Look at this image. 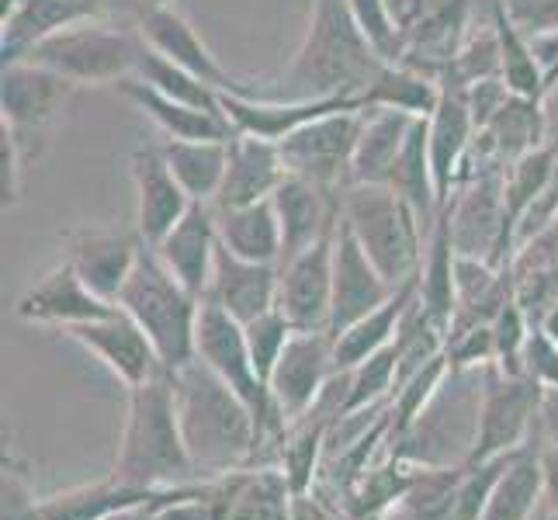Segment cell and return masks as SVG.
<instances>
[{"label": "cell", "mask_w": 558, "mask_h": 520, "mask_svg": "<svg viewBox=\"0 0 558 520\" xmlns=\"http://www.w3.org/2000/svg\"><path fill=\"white\" fill-rule=\"evenodd\" d=\"M389 63L361 32L348 0H313L310 25L292 63L271 84L275 98H361ZM361 105V101H357Z\"/></svg>", "instance_id": "obj_1"}, {"label": "cell", "mask_w": 558, "mask_h": 520, "mask_svg": "<svg viewBox=\"0 0 558 520\" xmlns=\"http://www.w3.org/2000/svg\"><path fill=\"white\" fill-rule=\"evenodd\" d=\"M170 375H174L184 445L202 483L254 465L260 427L246 399L236 389H229L198 358Z\"/></svg>", "instance_id": "obj_2"}, {"label": "cell", "mask_w": 558, "mask_h": 520, "mask_svg": "<svg viewBox=\"0 0 558 520\" xmlns=\"http://www.w3.org/2000/svg\"><path fill=\"white\" fill-rule=\"evenodd\" d=\"M111 475L153 493L202 483L184 445L174 375L170 372H160L136 389H125V423Z\"/></svg>", "instance_id": "obj_3"}, {"label": "cell", "mask_w": 558, "mask_h": 520, "mask_svg": "<svg viewBox=\"0 0 558 520\" xmlns=\"http://www.w3.org/2000/svg\"><path fill=\"white\" fill-rule=\"evenodd\" d=\"M483 385H486V368H469V372L451 368L445 385L430 399V407L402 434L389 437L385 455L410 461L416 469L465 465L475 448Z\"/></svg>", "instance_id": "obj_4"}, {"label": "cell", "mask_w": 558, "mask_h": 520, "mask_svg": "<svg viewBox=\"0 0 558 520\" xmlns=\"http://www.w3.org/2000/svg\"><path fill=\"white\" fill-rule=\"evenodd\" d=\"M340 219L385 281L396 288L416 281L427 229L399 191L389 184H351L340 195Z\"/></svg>", "instance_id": "obj_5"}, {"label": "cell", "mask_w": 558, "mask_h": 520, "mask_svg": "<svg viewBox=\"0 0 558 520\" xmlns=\"http://www.w3.org/2000/svg\"><path fill=\"white\" fill-rule=\"evenodd\" d=\"M202 302L205 299L187 292V288L167 271L160 257L153 254V246L143 250L136 271L125 281L122 295L114 299V305L146 330L167 372H178L184 364L195 361Z\"/></svg>", "instance_id": "obj_6"}, {"label": "cell", "mask_w": 558, "mask_h": 520, "mask_svg": "<svg viewBox=\"0 0 558 520\" xmlns=\"http://www.w3.org/2000/svg\"><path fill=\"white\" fill-rule=\"evenodd\" d=\"M143 56L140 28H125L108 17H90L52 32L25 52V63L46 66L76 87H119L136 76ZM22 63V60H17Z\"/></svg>", "instance_id": "obj_7"}, {"label": "cell", "mask_w": 558, "mask_h": 520, "mask_svg": "<svg viewBox=\"0 0 558 520\" xmlns=\"http://www.w3.org/2000/svg\"><path fill=\"white\" fill-rule=\"evenodd\" d=\"M76 84L35 63H4L0 73V129L14 140L25 164H38L52 146Z\"/></svg>", "instance_id": "obj_8"}, {"label": "cell", "mask_w": 558, "mask_h": 520, "mask_svg": "<svg viewBox=\"0 0 558 520\" xmlns=\"http://www.w3.org/2000/svg\"><path fill=\"white\" fill-rule=\"evenodd\" d=\"M445 211L451 222L454 250L461 257H478V261H493L499 267H510L517 254V240H513V222L507 208L504 170L499 167L475 170L451 195Z\"/></svg>", "instance_id": "obj_9"}, {"label": "cell", "mask_w": 558, "mask_h": 520, "mask_svg": "<svg viewBox=\"0 0 558 520\" xmlns=\"http://www.w3.org/2000/svg\"><path fill=\"white\" fill-rule=\"evenodd\" d=\"M537 407H542V385L527 375H504L496 364H489L469 461L504 458L537 445Z\"/></svg>", "instance_id": "obj_10"}, {"label": "cell", "mask_w": 558, "mask_h": 520, "mask_svg": "<svg viewBox=\"0 0 558 520\" xmlns=\"http://www.w3.org/2000/svg\"><path fill=\"white\" fill-rule=\"evenodd\" d=\"M357 132H361L357 108L323 114V119L302 125L299 132L278 143L284 170L292 178L313 181L316 188L330 191V195H343L351 188Z\"/></svg>", "instance_id": "obj_11"}, {"label": "cell", "mask_w": 558, "mask_h": 520, "mask_svg": "<svg viewBox=\"0 0 558 520\" xmlns=\"http://www.w3.org/2000/svg\"><path fill=\"white\" fill-rule=\"evenodd\" d=\"M333 358V334L330 330H295L281 351L275 372L267 375V392H271L275 410L288 427L310 416L319 399L330 389L337 375Z\"/></svg>", "instance_id": "obj_12"}, {"label": "cell", "mask_w": 558, "mask_h": 520, "mask_svg": "<svg viewBox=\"0 0 558 520\" xmlns=\"http://www.w3.org/2000/svg\"><path fill=\"white\" fill-rule=\"evenodd\" d=\"M63 334L76 347H84V351L98 364H105V368L119 378L125 389H136V385L167 372L160 354H157V347H153V340L146 337V330L129 313H122L119 305L98 319L70 326V330H63Z\"/></svg>", "instance_id": "obj_13"}, {"label": "cell", "mask_w": 558, "mask_h": 520, "mask_svg": "<svg viewBox=\"0 0 558 520\" xmlns=\"http://www.w3.org/2000/svg\"><path fill=\"white\" fill-rule=\"evenodd\" d=\"M340 226V222H337ZM333 243L337 229L305 246L302 254L281 261L278 310L295 330H330L333 316Z\"/></svg>", "instance_id": "obj_14"}, {"label": "cell", "mask_w": 558, "mask_h": 520, "mask_svg": "<svg viewBox=\"0 0 558 520\" xmlns=\"http://www.w3.org/2000/svg\"><path fill=\"white\" fill-rule=\"evenodd\" d=\"M146 250L140 229H108V226H76L66 233V261L87 281L90 292L114 305L125 281L136 271Z\"/></svg>", "instance_id": "obj_15"}, {"label": "cell", "mask_w": 558, "mask_h": 520, "mask_svg": "<svg viewBox=\"0 0 558 520\" xmlns=\"http://www.w3.org/2000/svg\"><path fill=\"white\" fill-rule=\"evenodd\" d=\"M129 181L136 191V229L146 246H157L195 205L174 178L160 143H140L129 157Z\"/></svg>", "instance_id": "obj_16"}, {"label": "cell", "mask_w": 558, "mask_h": 520, "mask_svg": "<svg viewBox=\"0 0 558 520\" xmlns=\"http://www.w3.org/2000/svg\"><path fill=\"white\" fill-rule=\"evenodd\" d=\"M136 28H140L143 43L153 52H160V56H167L170 63H178L187 73L202 76L208 87H216L222 94H254L257 90V87L236 81V76L219 63V56L208 49V43L198 35V28L191 25L174 4L146 8L143 17L136 22Z\"/></svg>", "instance_id": "obj_17"}, {"label": "cell", "mask_w": 558, "mask_h": 520, "mask_svg": "<svg viewBox=\"0 0 558 520\" xmlns=\"http://www.w3.org/2000/svg\"><path fill=\"white\" fill-rule=\"evenodd\" d=\"M343 108H357V98H275V94H222V111L233 132L243 136H257V140H271L281 143L302 125H310L330 111Z\"/></svg>", "instance_id": "obj_18"}, {"label": "cell", "mask_w": 558, "mask_h": 520, "mask_svg": "<svg viewBox=\"0 0 558 520\" xmlns=\"http://www.w3.org/2000/svg\"><path fill=\"white\" fill-rule=\"evenodd\" d=\"M114 305L105 302L98 292H90L87 281L76 275V267L63 257L56 267L28 285L22 299L14 302V316L32 326H56V330H70L76 323L98 319L111 313Z\"/></svg>", "instance_id": "obj_19"}, {"label": "cell", "mask_w": 558, "mask_h": 520, "mask_svg": "<svg viewBox=\"0 0 558 520\" xmlns=\"http://www.w3.org/2000/svg\"><path fill=\"white\" fill-rule=\"evenodd\" d=\"M430 129V160H434V178H437V195L440 205H448L451 195L465 181L469 157L475 146V119L469 105V87L454 81H440V101L427 114Z\"/></svg>", "instance_id": "obj_20"}, {"label": "cell", "mask_w": 558, "mask_h": 520, "mask_svg": "<svg viewBox=\"0 0 558 520\" xmlns=\"http://www.w3.org/2000/svg\"><path fill=\"white\" fill-rule=\"evenodd\" d=\"M399 292L396 285L385 281V275L364 254L361 243L348 226H337V243H333V316H330V334H340L343 326L357 323L361 316L375 313Z\"/></svg>", "instance_id": "obj_21"}, {"label": "cell", "mask_w": 558, "mask_h": 520, "mask_svg": "<svg viewBox=\"0 0 558 520\" xmlns=\"http://www.w3.org/2000/svg\"><path fill=\"white\" fill-rule=\"evenodd\" d=\"M153 254L160 257V264L187 288V292L205 299L211 275H216V257H219L216 208L195 202L184 211V219L153 246Z\"/></svg>", "instance_id": "obj_22"}, {"label": "cell", "mask_w": 558, "mask_h": 520, "mask_svg": "<svg viewBox=\"0 0 558 520\" xmlns=\"http://www.w3.org/2000/svg\"><path fill=\"white\" fill-rule=\"evenodd\" d=\"M216 520H292V486L278 465L240 469L208 479Z\"/></svg>", "instance_id": "obj_23"}, {"label": "cell", "mask_w": 558, "mask_h": 520, "mask_svg": "<svg viewBox=\"0 0 558 520\" xmlns=\"http://www.w3.org/2000/svg\"><path fill=\"white\" fill-rule=\"evenodd\" d=\"M278 281H281V264H257L243 261L219 243L216 257V275L208 285V302H216L233 319L250 323L264 313L278 310Z\"/></svg>", "instance_id": "obj_24"}, {"label": "cell", "mask_w": 558, "mask_h": 520, "mask_svg": "<svg viewBox=\"0 0 558 520\" xmlns=\"http://www.w3.org/2000/svg\"><path fill=\"white\" fill-rule=\"evenodd\" d=\"M288 178L281 149L271 140H257V136H243L236 132L229 140V164H226V178L211 208H240V205H254L275 198V191Z\"/></svg>", "instance_id": "obj_25"}, {"label": "cell", "mask_w": 558, "mask_h": 520, "mask_svg": "<svg viewBox=\"0 0 558 520\" xmlns=\"http://www.w3.org/2000/svg\"><path fill=\"white\" fill-rule=\"evenodd\" d=\"M278 222H281V240H284V254L281 261L302 254L305 246H313L326 233H333L340 222V195L316 188L313 181L302 178H288L271 198Z\"/></svg>", "instance_id": "obj_26"}, {"label": "cell", "mask_w": 558, "mask_h": 520, "mask_svg": "<svg viewBox=\"0 0 558 520\" xmlns=\"http://www.w3.org/2000/svg\"><path fill=\"white\" fill-rule=\"evenodd\" d=\"M413 125L416 114L392 111V108H361L351 184H389Z\"/></svg>", "instance_id": "obj_27"}, {"label": "cell", "mask_w": 558, "mask_h": 520, "mask_svg": "<svg viewBox=\"0 0 558 520\" xmlns=\"http://www.w3.org/2000/svg\"><path fill=\"white\" fill-rule=\"evenodd\" d=\"M119 94L129 105H136L146 119L160 129L163 140H219V143H229L236 136L233 125H229V119H226V111H205L195 105L170 101L153 87H146L143 81H136V76L122 81Z\"/></svg>", "instance_id": "obj_28"}, {"label": "cell", "mask_w": 558, "mask_h": 520, "mask_svg": "<svg viewBox=\"0 0 558 520\" xmlns=\"http://www.w3.org/2000/svg\"><path fill=\"white\" fill-rule=\"evenodd\" d=\"M454 267H458V250L451 240V222L448 211L440 208L437 222L427 233V246H423V264L416 275V295L423 313H427L440 330H451L454 313H458V295H454Z\"/></svg>", "instance_id": "obj_29"}, {"label": "cell", "mask_w": 558, "mask_h": 520, "mask_svg": "<svg viewBox=\"0 0 558 520\" xmlns=\"http://www.w3.org/2000/svg\"><path fill=\"white\" fill-rule=\"evenodd\" d=\"M413 302H416V281L402 285L399 292H396L389 302H385V305H378L375 313L361 316L357 323L343 326L340 334H333V358H337V368H340V372H351L354 364L368 361L372 354L381 351V347L396 343V337H399V330H402V323H407V313L413 310Z\"/></svg>", "instance_id": "obj_30"}, {"label": "cell", "mask_w": 558, "mask_h": 520, "mask_svg": "<svg viewBox=\"0 0 558 520\" xmlns=\"http://www.w3.org/2000/svg\"><path fill=\"white\" fill-rule=\"evenodd\" d=\"M216 219H219V243L229 254L257 264H281L284 240L271 198L240 208H216Z\"/></svg>", "instance_id": "obj_31"}, {"label": "cell", "mask_w": 558, "mask_h": 520, "mask_svg": "<svg viewBox=\"0 0 558 520\" xmlns=\"http://www.w3.org/2000/svg\"><path fill=\"white\" fill-rule=\"evenodd\" d=\"M545 504L542 445L521 448L496 479L483 520H531Z\"/></svg>", "instance_id": "obj_32"}, {"label": "cell", "mask_w": 558, "mask_h": 520, "mask_svg": "<svg viewBox=\"0 0 558 520\" xmlns=\"http://www.w3.org/2000/svg\"><path fill=\"white\" fill-rule=\"evenodd\" d=\"M389 188L399 191L402 198L413 205V211L420 216L423 229L430 233V226L437 222L440 216V195H437V178H434V160H430V129H427V114L416 119L410 140H407V149H402V157L392 170L389 178Z\"/></svg>", "instance_id": "obj_33"}, {"label": "cell", "mask_w": 558, "mask_h": 520, "mask_svg": "<svg viewBox=\"0 0 558 520\" xmlns=\"http://www.w3.org/2000/svg\"><path fill=\"white\" fill-rule=\"evenodd\" d=\"M163 157L174 170V178L187 191L191 202L211 205L222 188L226 164H229V143L219 140H163Z\"/></svg>", "instance_id": "obj_34"}, {"label": "cell", "mask_w": 558, "mask_h": 520, "mask_svg": "<svg viewBox=\"0 0 558 520\" xmlns=\"http://www.w3.org/2000/svg\"><path fill=\"white\" fill-rule=\"evenodd\" d=\"M157 493H163V489H157ZM157 493L136 489V486L122 483L119 475H108V479H98V483L73 486V489L38 499V513H43L46 520H101L114 510H122L129 504H140V499H149Z\"/></svg>", "instance_id": "obj_35"}, {"label": "cell", "mask_w": 558, "mask_h": 520, "mask_svg": "<svg viewBox=\"0 0 558 520\" xmlns=\"http://www.w3.org/2000/svg\"><path fill=\"white\" fill-rule=\"evenodd\" d=\"M361 108H392L407 114H430L440 101V81L402 63H385L375 81L361 90Z\"/></svg>", "instance_id": "obj_36"}, {"label": "cell", "mask_w": 558, "mask_h": 520, "mask_svg": "<svg viewBox=\"0 0 558 520\" xmlns=\"http://www.w3.org/2000/svg\"><path fill=\"white\" fill-rule=\"evenodd\" d=\"M136 81H143L146 87H153L170 101L195 105V108H205V111H222V90L208 87L202 76L187 73L178 63H170L167 56H160V52H153L146 43H143L140 66H136Z\"/></svg>", "instance_id": "obj_37"}, {"label": "cell", "mask_w": 558, "mask_h": 520, "mask_svg": "<svg viewBox=\"0 0 558 520\" xmlns=\"http://www.w3.org/2000/svg\"><path fill=\"white\" fill-rule=\"evenodd\" d=\"M493 364L504 375H524V347L534 330V319L524 313V305L510 299L504 310L493 316Z\"/></svg>", "instance_id": "obj_38"}, {"label": "cell", "mask_w": 558, "mask_h": 520, "mask_svg": "<svg viewBox=\"0 0 558 520\" xmlns=\"http://www.w3.org/2000/svg\"><path fill=\"white\" fill-rule=\"evenodd\" d=\"M243 334H246L250 358H254L260 378L267 382V375L275 372V364H278L281 351L288 347V340H292L295 326L288 323V316L281 310H271V313H264L257 319L243 323Z\"/></svg>", "instance_id": "obj_39"}, {"label": "cell", "mask_w": 558, "mask_h": 520, "mask_svg": "<svg viewBox=\"0 0 558 520\" xmlns=\"http://www.w3.org/2000/svg\"><path fill=\"white\" fill-rule=\"evenodd\" d=\"M354 22L372 38V46L381 52V60H399V22H396V0H348Z\"/></svg>", "instance_id": "obj_40"}, {"label": "cell", "mask_w": 558, "mask_h": 520, "mask_svg": "<svg viewBox=\"0 0 558 520\" xmlns=\"http://www.w3.org/2000/svg\"><path fill=\"white\" fill-rule=\"evenodd\" d=\"M524 375L542 389H558V340H551L537 323L524 347Z\"/></svg>", "instance_id": "obj_41"}, {"label": "cell", "mask_w": 558, "mask_h": 520, "mask_svg": "<svg viewBox=\"0 0 558 520\" xmlns=\"http://www.w3.org/2000/svg\"><path fill=\"white\" fill-rule=\"evenodd\" d=\"M499 4L524 35L558 32V0H499Z\"/></svg>", "instance_id": "obj_42"}, {"label": "cell", "mask_w": 558, "mask_h": 520, "mask_svg": "<svg viewBox=\"0 0 558 520\" xmlns=\"http://www.w3.org/2000/svg\"><path fill=\"white\" fill-rule=\"evenodd\" d=\"M25 157L17 153L14 140L8 136L4 129H0V205L14 208L25 195Z\"/></svg>", "instance_id": "obj_43"}, {"label": "cell", "mask_w": 558, "mask_h": 520, "mask_svg": "<svg viewBox=\"0 0 558 520\" xmlns=\"http://www.w3.org/2000/svg\"><path fill=\"white\" fill-rule=\"evenodd\" d=\"M292 520H351V513L343 510L333 496H326L323 489L295 493L292 499Z\"/></svg>", "instance_id": "obj_44"}, {"label": "cell", "mask_w": 558, "mask_h": 520, "mask_svg": "<svg viewBox=\"0 0 558 520\" xmlns=\"http://www.w3.org/2000/svg\"><path fill=\"white\" fill-rule=\"evenodd\" d=\"M537 445H558V389H542V407H537Z\"/></svg>", "instance_id": "obj_45"}, {"label": "cell", "mask_w": 558, "mask_h": 520, "mask_svg": "<svg viewBox=\"0 0 558 520\" xmlns=\"http://www.w3.org/2000/svg\"><path fill=\"white\" fill-rule=\"evenodd\" d=\"M174 489H181V486H174ZM174 489H163V493L149 496V499H140V504H129V507L114 510V513H108V517H101V520H157L160 507L167 504L170 496H174Z\"/></svg>", "instance_id": "obj_46"}, {"label": "cell", "mask_w": 558, "mask_h": 520, "mask_svg": "<svg viewBox=\"0 0 558 520\" xmlns=\"http://www.w3.org/2000/svg\"><path fill=\"white\" fill-rule=\"evenodd\" d=\"M542 479H545V507L558 513V445H542Z\"/></svg>", "instance_id": "obj_47"}, {"label": "cell", "mask_w": 558, "mask_h": 520, "mask_svg": "<svg viewBox=\"0 0 558 520\" xmlns=\"http://www.w3.org/2000/svg\"><path fill=\"white\" fill-rule=\"evenodd\" d=\"M545 114H548V140L558 143V84L545 94Z\"/></svg>", "instance_id": "obj_48"}, {"label": "cell", "mask_w": 558, "mask_h": 520, "mask_svg": "<svg viewBox=\"0 0 558 520\" xmlns=\"http://www.w3.org/2000/svg\"><path fill=\"white\" fill-rule=\"evenodd\" d=\"M537 326H542V330L551 337V340H558V299L548 305V310H545V316L542 319H537Z\"/></svg>", "instance_id": "obj_49"}, {"label": "cell", "mask_w": 558, "mask_h": 520, "mask_svg": "<svg viewBox=\"0 0 558 520\" xmlns=\"http://www.w3.org/2000/svg\"><path fill=\"white\" fill-rule=\"evenodd\" d=\"M531 520H558V513H555V510H548V507L542 504V510H537V513H534Z\"/></svg>", "instance_id": "obj_50"}, {"label": "cell", "mask_w": 558, "mask_h": 520, "mask_svg": "<svg viewBox=\"0 0 558 520\" xmlns=\"http://www.w3.org/2000/svg\"><path fill=\"white\" fill-rule=\"evenodd\" d=\"M167 4H174V0H143V8H167Z\"/></svg>", "instance_id": "obj_51"}]
</instances>
